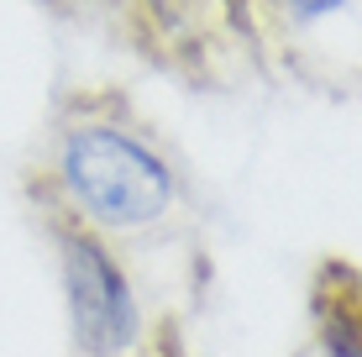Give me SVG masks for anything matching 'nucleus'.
Wrapping results in <instances>:
<instances>
[{"label": "nucleus", "mask_w": 362, "mask_h": 357, "mask_svg": "<svg viewBox=\"0 0 362 357\" xmlns=\"http://www.w3.org/2000/svg\"><path fill=\"white\" fill-rule=\"evenodd\" d=\"M315 347L320 357H362V268L331 263L315 284Z\"/></svg>", "instance_id": "nucleus-3"}, {"label": "nucleus", "mask_w": 362, "mask_h": 357, "mask_svg": "<svg viewBox=\"0 0 362 357\" xmlns=\"http://www.w3.org/2000/svg\"><path fill=\"white\" fill-rule=\"evenodd\" d=\"M58 268H64V300H69V331L84 357H127L142 341V305L116 263V252L90 226L58 231Z\"/></svg>", "instance_id": "nucleus-2"}, {"label": "nucleus", "mask_w": 362, "mask_h": 357, "mask_svg": "<svg viewBox=\"0 0 362 357\" xmlns=\"http://www.w3.org/2000/svg\"><path fill=\"white\" fill-rule=\"evenodd\" d=\"M284 11H294V16H326V11H336L341 0H279Z\"/></svg>", "instance_id": "nucleus-4"}, {"label": "nucleus", "mask_w": 362, "mask_h": 357, "mask_svg": "<svg viewBox=\"0 0 362 357\" xmlns=\"http://www.w3.org/2000/svg\"><path fill=\"white\" fill-rule=\"evenodd\" d=\"M58 184L79 226L90 231H147L173 211V194H179L163 153L105 121H84L64 131Z\"/></svg>", "instance_id": "nucleus-1"}]
</instances>
